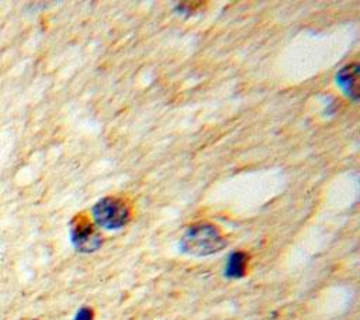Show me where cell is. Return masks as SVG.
Returning <instances> with one entry per match:
<instances>
[{"instance_id":"6","label":"cell","mask_w":360,"mask_h":320,"mask_svg":"<svg viewBox=\"0 0 360 320\" xmlns=\"http://www.w3.org/2000/svg\"><path fill=\"white\" fill-rule=\"evenodd\" d=\"M75 320H93V310L90 307H82L76 313Z\"/></svg>"},{"instance_id":"2","label":"cell","mask_w":360,"mask_h":320,"mask_svg":"<svg viewBox=\"0 0 360 320\" xmlns=\"http://www.w3.org/2000/svg\"><path fill=\"white\" fill-rule=\"evenodd\" d=\"M97 226L105 230H118L129 220L128 206L117 197H103L91 209Z\"/></svg>"},{"instance_id":"1","label":"cell","mask_w":360,"mask_h":320,"mask_svg":"<svg viewBox=\"0 0 360 320\" xmlns=\"http://www.w3.org/2000/svg\"><path fill=\"white\" fill-rule=\"evenodd\" d=\"M226 247V240L221 231L207 223L188 227L180 240V250L194 257H207L219 252Z\"/></svg>"},{"instance_id":"4","label":"cell","mask_w":360,"mask_h":320,"mask_svg":"<svg viewBox=\"0 0 360 320\" xmlns=\"http://www.w3.org/2000/svg\"><path fill=\"white\" fill-rule=\"evenodd\" d=\"M342 92L353 101L359 100V63H347L343 66L335 78Z\"/></svg>"},{"instance_id":"3","label":"cell","mask_w":360,"mask_h":320,"mask_svg":"<svg viewBox=\"0 0 360 320\" xmlns=\"http://www.w3.org/2000/svg\"><path fill=\"white\" fill-rule=\"evenodd\" d=\"M70 238L80 252H93L101 245V235L83 214L76 216L70 223Z\"/></svg>"},{"instance_id":"5","label":"cell","mask_w":360,"mask_h":320,"mask_svg":"<svg viewBox=\"0 0 360 320\" xmlns=\"http://www.w3.org/2000/svg\"><path fill=\"white\" fill-rule=\"evenodd\" d=\"M246 265H248V255L245 252L242 251L232 252L225 266V276L231 279L242 278L246 272Z\"/></svg>"}]
</instances>
